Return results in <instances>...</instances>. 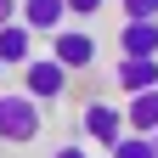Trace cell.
<instances>
[{"label":"cell","instance_id":"obj_1","mask_svg":"<svg viewBox=\"0 0 158 158\" xmlns=\"http://www.w3.org/2000/svg\"><path fill=\"white\" fill-rule=\"evenodd\" d=\"M40 135V102L28 90H0V147H28Z\"/></svg>","mask_w":158,"mask_h":158},{"label":"cell","instance_id":"obj_2","mask_svg":"<svg viewBox=\"0 0 158 158\" xmlns=\"http://www.w3.org/2000/svg\"><path fill=\"white\" fill-rule=\"evenodd\" d=\"M23 90L34 96V102H62L68 96V68L56 62V56H34V62L23 68Z\"/></svg>","mask_w":158,"mask_h":158},{"label":"cell","instance_id":"obj_3","mask_svg":"<svg viewBox=\"0 0 158 158\" xmlns=\"http://www.w3.org/2000/svg\"><path fill=\"white\" fill-rule=\"evenodd\" d=\"M79 124H85V135L96 147H118V135H124V107H113V102H102V96H90L85 102V113H79Z\"/></svg>","mask_w":158,"mask_h":158},{"label":"cell","instance_id":"obj_4","mask_svg":"<svg viewBox=\"0 0 158 158\" xmlns=\"http://www.w3.org/2000/svg\"><path fill=\"white\" fill-rule=\"evenodd\" d=\"M51 56H56L68 73H85V68H96V34H85V28L51 34Z\"/></svg>","mask_w":158,"mask_h":158},{"label":"cell","instance_id":"obj_5","mask_svg":"<svg viewBox=\"0 0 158 158\" xmlns=\"http://www.w3.org/2000/svg\"><path fill=\"white\" fill-rule=\"evenodd\" d=\"M113 85L124 90V96L158 90V56H118V68H113Z\"/></svg>","mask_w":158,"mask_h":158},{"label":"cell","instance_id":"obj_6","mask_svg":"<svg viewBox=\"0 0 158 158\" xmlns=\"http://www.w3.org/2000/svg\"><path fill=\"white\" fill-rule=\"evenodd\" d=\"M17 23H28L34 34H62L68 0H17Z\"/></svg>","mask_w":158,"mask_h":158},{"label":"cell","instance_id":"obj_7","mask_svg":"<svg viewBox=\"0 0 158 158\" xmlns=\"http://www.w3.org/2000/svg\"><path fill=\"white\" fill-rule=\"evenodd\" d=\"M0 62L6 68H28L34 62V28L28 23H6L0 28Z\"/></svg>","mask_w":158,"mask_h":158},{"label":"cell","instance_id":"obj_8","mask_svg":"<svg viewBox=\"0 0 158 158\" xmlns=\"http://www.w3.org/2000/svg\"><path fill=\"white\" fill-rule=\"evenodd\" d=\"M118 56H158V23L124 17V28H118Z\"/></svg>","mask_w":158,"mask_h":158},{"label":"cell","instance_id":"obj_9","mask_svg":"<svg viewBox=\"0 0 158 158\" xmlns=\"http://www.w3.org/2000/svg\"><path fill=\"white\" fill-rule=\"evenodd\" d=\"M124 130L130 135H158V90H141L124 102Z\"/></svg>","mask_w":158,"mask_h":158},{"label":"cell","instance_id":"obj_10","mask_svg":"<svg viewBox=\"0 0 158 158\" xmlns=\"http://www.w3.org/2000/svg\"><path fill=\"white\" fill-rule=\"evenodd\" d=\"M113 158H158V147H152V135H118V147H113Z\"/></svg>","mask_w":158,"mask_h":158},{"label":"cell","instance_id":"obj_11","mask_svg":"<svg viewBox=\"0 0 158 158\" xmlns=\"http://www.w3.org/2000/svg\"><path fill=\"white\" fill-rule=\"evenodd\" d=\"M124 17H141V23H158V0H118Z\"/></svg>","mask_w":158,"mask_h":158},{"label":"cell","instance_id":"obj_12","mask_svg":"<svg viewBox=\"0 0 158 158\" xmlns=\"http://www.w3.org/2000/svg\"><path fill=\"white\" fill-rule=\"evenodd\" d=\"M107 0H68V17H96Z\"/></svg>","mask_w":158,"mask_h":158},{"label":"cell","instance_id":"obj_13","mask_svg":"<svg viewBox=\"0 0 158 158\" xmlns=\"http://www.w3.org/2000/svg\"><path fill=\"white\" fill-rule=\"evenodd\" d=\"M6 23H17V0H0V28Z\"/></svg>","mask_w":158,"mask_h":158},{"label":"cell","instance_id":"obj_14","mask_svg":"<svg viewBox=\"0 0 158 158\" xmlns=\"http://www.w3.org/2000/svg\"><path fill=\"white\" fill-rule=\"evenodd\" d=\"M51 158H90V152H85V147H56Z\"/></svg>","mask_w":158,"mask_h":158},{"label":"cell","instance_id":"obj_15","mask_svg":"<svg viewBox=\"0 0 158 158\" xmlns=\"http://www.w3.org/2000/svg\"><path fill=\"white\" fill-rule=\"evenodd\" d=\"M0 79H6V62H0Z\"/></svg>","mask_w":158,"mask_h":158},{"label":"cell","instance_id":"obj_16","mask_svg":"<svg viewBox=\"0 0 158 158\" xmlns=\"http://www.w3.org/2000/svg\"><path fill=\"white\" fill-rule=\"evenodd\" d=\"M152 147H158V135H152Z\"/></svg>","mask_w":158,"mask_h":158}]
</instances>
